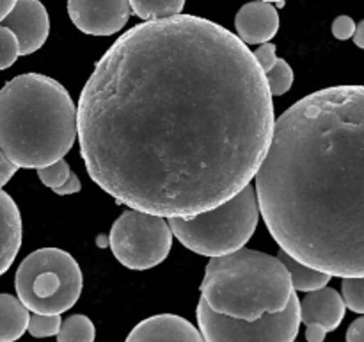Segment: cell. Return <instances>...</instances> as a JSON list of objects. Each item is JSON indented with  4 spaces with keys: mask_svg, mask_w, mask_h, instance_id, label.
Returning <instances> with one entry per match:
<instances>
[{
    "mask_svg": "<svg viewBox=\"0 0 364 342\" xmlns=\"http://www.w3.org/2000/svg\"><path fill=\"white\" fill-rule=\"evenodd\" d=\"M21 56V46L13 31L0 27V70H7Z\"/></svg>",
    "mask_w": 364,
    "mask_h": 342,
    "instance_id": "603a6c76",
    "label": "cell"
},
{
    "mask_svg": "<svg viewBox=\"0 0 364 342\" xmlns=\"http://www.w3.org/2000/svg\"><path fill=\"white\" fill-rule=\"evenodd\" d=\"M134 13L130 0H68V14L84 34L112 36Z\"/></svg>",
    "mask_w": 364,
    "mask_h": 342,
    "instance_id": "9c48e42d",
    "label": "cell"
},
{
    "mask_svg": "<svg viewBox=\"0 0 364 342\" xmlns=\"http://www.w3.org/2000/svg\"><path fill=\"white\" fill-rule=\"evenodd\" d=\"M294 296L290 271L277 256L245 248L210 260L201 284L213 312L242 321L283 312Z\"/></svg>",
    "mask_w": 364,
    "mask_h": 342,
    "instance_id": "277c9868",
    "label": "cell"
},
{
    "mask_svg": "<svg viewBox=\"0 0 364 342\" xmlns=\"http://www.w3.org/2000/svg\"><path fill=\"white\" fill-rule=\"evenodd\" d=\"M82 271L77 260L59 248L32 252L18 266L14 287L18 298L32 314L60 316L78 301Z\"/></svg>",
    "mask_w": 364,
    "mask_h": 342,
    "instance_id": "8992f818",
    "label": "cell"
},
{
    "mask_svg": "<svg viewBox=\"0 0 364 342\" xmlns=\"http://www.w3.org/2000/svg\"><path fill=\"white\" fill-rule=\"evenodd\" d=\"M0 273H6L16 259L21 246V216L14 200L6 191L0 192Z\"/></svg>",
    "mask_w": 364,
    "mask_h": 342,
    "instance_id": "5bb4252c",
    "label": "cell"
},
{
    "mask_svg": "<svg viewBox=\"0 0 364 342\" xmlns=\"http://www.w3.org/2000/svg\"><path fill=\"white\" fill-rule=\"evenodd\" d=\"M78 138V105L60 82L41 73L11 78L0 91V150L18 167L41 170Z\"/></svg>",
    "mask_w": 364,
    "mask_h": 342,
    "instance_id": "3957f363",
    "label": "cell"
},
{
    "mask_svg": "<svg viewBox=\"0 0 364 342\" xmlns=\"http://www.w3.org/2000/svg\"><path fill=\"white\" fill-rule=\"evenodd\" d=\"M64 321L60 316H41V314H32L31 324H28V333L36 338H48L53 335H59Z\"/></svg>",
    "mask_w": 364,
    "mask_h": 342,
    "instance_id": "7402d4cb",
    "label": "cell"
},
{
    "mask_svg": "<svg viewBox=\"0 0 364 342\" xmlns=\"http://www.w3.org/2000/svg\"><path fill=\"white\" fill-rule=\"evenodd\" d=\"M71 177V170H70V164L66 162L64 159L57 160V162L50 164V166L41 167L38 170V178L43 182V185L53 189H59L70 180Z\"/></svg>",
    "mask_w": 364,
    "mask_h": 342,
    "instance_id": "ffe728a7",
    "label": "cell"
},
{
    "mask_svg": "<svg viewBox=\"0 0 364 342\" xmlns=\"http://www.w3.org/2000/svg\"><path fill=\"white\" fill-rule=\"evenodd\" d=\"M355 28H358L355 21L352 20L350 16H345V14L343 16H338L336 20L333 21V34H334V38L340 39V41L354 38Z\"/></svg>",
    "mask_w": 364,
    "mask_h": 342,
    "instance_id": "d4e9b609",
    "label": "cell"
},
{
    "mask_svg": "<svg viewBox=\"0 0 364 342\" xmlns=\"http://www.w3.org/2000/svg\"><path fill=\"white\" fill-rule=\"evenodd\" d=\"M255 52L192 14L142 21L100 57L78 98L87 173L166 219L217 209L255 180L276 128Z\"/></svg>",
    "mask_w": 364,
    "mask_h": 342,
    "instance_id": "6da1fadb",
    "label": "cell"
},
{
    "mask_svg": "<svg viewBox=\"0 0 364 342\" xmlns=\"http://www.w3.org/2000/svg\"><path fill=\"white\" fill-rule=\"evenodd\" d=\"M277 259L287 266V269L290 271L291 281H294L295 291L301 292H315L320 289L327 287V284L331 281V274L322 273L318 269H313V267L306 266V264L299 262L294 256L288 255L287 252L279 249L277 253Z\"/></svg>",
    "mask_w": 364,
    "mask_h": 342,
    "instance_id": "2e32d148",
    "label": "cell"
},
{
    "mask_svg": "<svg viewBox=\"0 0 364 342\" xmlns=\"http://www.w3.org/2000/svg\"><path fill=\"white\" fill-rule=\"evenodd\" d=\"M187 0H130L132 11L142 21L164 20L181 14Z\"/></svg>",
    "mask_w": 364,
    "mask_h": 342,
    "instance_id": "e0dca14e",
    "label": "cell"
},
{
    "mask_svg": "<svg viewBox=\"0 0 364 342\" xmlns=\"http://www.w3.org/2000/svg\"><path fill=\"white\" fill-rule=\"evenodd\" d=\"M18 171V166L9 159L7 155H0V185H7V182L11 180L14 173Z\"/></svg>",
    "mask_w": 364,
    "mask_h": 342,
    "instance_id": "484cf974",
    "label": "cell"
},
{
    "mask_svg": "<svg viewBox=\"0 0 364 342\" xmlns=\"http://www.w3.org/2000/svg\"><path fill=\"white\" fill-rule=\"evenodd\" d=\"M267 81H269L272 96H281L290 91L294 84V70L284 59H277L276 66L267 73Z\"/></svg>",
    "mask_w": 364,
    "mask_h": 342,
    "instance_id": "d6986e66",
    "label": "cell"
},
{
    "mask_svg": "<svg viewBox=\"0 0 364 342\" xmlns=\"http://www.w3.org/2000/svg\"><path fill=\"white\" fill-rule=\"evenodd\" d=\"M199 330L206 342H295L302 323L297 294L279 314H265L258 321H242L213 312L205 299H199Z\"/></svg>",
    "mask_w": 364,
    "mask_h": 342,
    "instance_id": "ba28073f",
    "label": "cell"
},
{
    "mask_svg": "<svg viewBox=\"0 0 364 342\" xmlns=\"http://www.w3.org/2000/svg\"><path fill=\"white\" fill-rule=\"evenodd\" d=\"M31 310L20 298L11 294L0 296V342H14L28 331Z\"/></svg>",
    "mask_w": 364,
    "mask_h": 342,
    "instance_id": "9a60e30c",
    "label": "cell"
},
{
    "mask_svg": "<svg viewBox=\"0 0 364 342\" xmlns=\"http://www.w3.org/2000/svg\"><path fill=\"white\" fill-rule=\"evenodd\" d=\"M2 27L14 32L20 41L21 56H31L48 39L50 18L39 0H18L14 9L2 20Z\"/></svg>",
    "mask_w": 364,
    "mask_h": 342,
    "instance_id": "30bf717a",
    "label": "cell"
},
{
    "mask_svg": "<svg viewBox=\"0 0 364 342\" xmlns=\"http://www.w3.org/2000/svg\"><path fill=\"white\" fill-rule=\"evenodd\" d=\"M237 36L245 45H265L277 34L279 14L269 2H249L240 7L235 18Z\"/></svg>",
    "mask_w": 364,
    "mask_h": 342,
    "instance_id": "7c38bea8",
    "label": "cell"
},
{
    "mask_svg": "<svg viewBox=\"0 0 364 342\" xmlns=\"http://www.w3.org/2000/svg\"><path fill=\"white\" fill-rule=\"evenodd\" d=\"M255 187L283 252L331 276H364V86L320 89L284 110Z\"/></svg>",
    "mask_w": 364,
    "mask_h": 342,
    "instance_id": "7a4b0ae2",
    "label": "cell"
},
{
    "mask_svg": "<svg viewBox=\"0 0 364 342\" xmlns=\"http://www.w3.org/2000/svg\"><path fill=\"white\" fill-rule=\"evenodd\" d=\"M341 296L347 303V309H350L355 314H364V276L343 278Z\"/></svg>",
    "mask_w": 364,
    "mask_h": 342,
    "instance_id": "44dd1931",
    "label": "cell"
},
{
    "mask_svg": "<svg viewBox=\"0 0 364 342\" xmlns=\"http://www.w3.org/2000/svg\"><path fill=\"white\" fill-rule=\"evenodd\" d=\"M18 4V0H0V20L7 16L11 11L14 9V6Z\"/></svg>",
    "mask_w": 364,
    "mask_h": 342,
    "instance_id": "f546056e",
    "label": "cell"
},
{
    "mask_svg": "<svg viewBox=\"0 0 364 342\" xmlns=\"http://www.w3.org/2000/svg\"><path fill=\"white\" fill-rule=\"evenodd\" d=\"M354 43L355 46H359V48H364V20L361 24L358 25V28H355V34H354Z\"/></svg>",
    "mask_w": 364,
    "mask_h": 342,
    "instance_id": "4dcf8cb0",
    "label": "cell"
},
{
    "mask_svg": "<svg viewBox=\"0 0 364 342\" xmlns=\"http://www.w3.org/2000/svg\"><path fill=\"white\" fill-rule=\"evenodd\" d=\"M327 333L329 331L322 324H309V326H306V341L308 342H323Z\"/></svg>",
    "mask_w": 364,
    "mask_h": 342,
    "instance_id": "f1b7e54d",
    "label": "cell"
},
{
    "mask_svg": "<svg viewBox=\"0 0 364 342\" xmlns=\"http://www.w3.org/2000/svg\"><path fill=\"white\" fill-rule=\"evenodd\" d=\"M259 203L255 185L217 209L183 219L171 217L174 237L191 252L205 256H224L244 249L255 234L259 219Z\"/></svg>",
    "mask_w": 364,
    "mask_h": 342,
    "instance_id": "5b68a950",
    "label": "cell"
},
{
    "mask_svg": "<svg viewBox=\"0 0 364 342\" xmlns=\"http://www.w3.org/2000/svg\"><path fill=\"white\" fill-rule=\"evenodd\" d=\"M347 312V303L343 296L331 287H323L320 291L308 292L301 301L302 324H322L327 331H334L343 321Z\"/></svg>",
    "mask_w": 364,
    "mask_h": 342,
    "instance_id": "4fadbf2b",
    "label": "cell"
},
{
    "mask_svg": "<svg viewBox=\"0 0 364 342\" xmlns=\"http://www.w3.org/2000/svg\"><path fill=\"white\" fill-rule=\"evenodd\" d=\"M124 342H206L201 330L185 317L159 314L141 321Z\"/></svg>",
    "mask_w": 364,
    "mask_h": 342,
    "instance_id": "8fae6325",
    "label": "cell"
},
{
    "mask_svg": "<svg viewBox=\"0 0 364 342\" xmlns=\"http://www.w3.org/2000/svg\"><path fill=\"white\" fill-rule=\"evenodd\" d=\"M276 50L277 48L274 43H265V45H259L258 48L255 50L256 59H258L259 66H262V70L265 71V73H269V71L276 66L277 59H279V57L276 56Z\"/></svg>",
    "mask_w": 364,
    "mask_h": 342,
    "instance_id": "cb8c5ba5",
    "label": "cell"
},
{
    "mask_svg": "<svg viewBox=\"0 0 364 342\" xmlns=\"http://www.w3.org/2000/svg\"><path fill=\"white\" fill-rule=\"evenodd\" d=\"M96 328L92 321L84 314L70 316L63 323L57 342H95Z\"/></svg>",
    "mask_w": 364,
    "mask_h": 342,
    "instance_id": "ac0fdd59",
    "label": "cell"
},
{
    "mask_svg": "<svg viewBox=\"0 0 364 342\" xmlns=\"http://www.w3.org/2000/svg\"><path fill=\"white\" fill-rule=\"evenodd\" d=\"M173 235L169 219L132 209L114 221L109 248L124 267L146 271L167 259Z\"/></svg>",
    "mask_w": 364,
    "mask_h": 342,
    "instance_id": "52a82bcc",
    "label": "cell"
},
{
    "mask_svg": "<svg viewBox=\"0 0 364 342\" xmlns=\"http://www.w3.org/2000/svg\"><path fill=\"white\" fill-rule=\"evenodd\" d=\"M259 2H269V4L277 2V4H279V6H284V2H287V0H259Z\"/></svg>",
    "mask_w": 364,
    "mask_h": 342,
    "instance_id": "1f68e13d",
    "label": "cell"
},
{
    "mask_svg": "<svg viewBox=\"0 0 364 342\" xmlns=\"http://www.w3.org/2000/svg\"><path fill=\"white\" fill-rule=\"evenodd\" d=\"M80 189H82L80 178H78L75 173H71L70 180H68L66 184L63 185V187L53 189V192H55V195H59V196H70V195H75V192H78Z\"/></svg>",
    "mask_w": 364,
    "mask_h": 342,
    "instance_id": "83f0119b",
    "label": "cell"
},
{
    "mask_svg": "<svg viewBox=\"0 0 364 342\" xmlns=\"http://www.w3.org/2000/svg\"><path fill=\"white\" fill-rule=\"evenodd\" d=\"M347 342H364V316L348 326Z\"/></svg>",
    "mask_w": 364,
    "mask_h": 342,
    "instance_id": "4316f807",
    "label": "cell"
}]
</instances>
